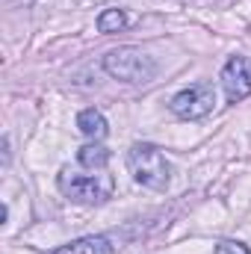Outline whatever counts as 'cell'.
I'll return each mask as SVG.
<instances>
[{
    "mask_svg": "<svg viewBox=\"0 0 251 254\" xmlns=\"http://www.w3.org/2000/svg\"><path fill=\"white\" fill-rule=\"evenodd\" d=\"M110 148H104V145H98V142H92V145H83L80 151H77V163L83 166V169H104L107 163H110Z\"/></svg>",
    "mask_w": 251,
    "mask_h": 254,
    "instance_id": "obj_8",
    "label": "cell"
},
{
    "mask_svg": "<svg viewBox=\"0 0 251 254\" xmlns=\"http://www.w3.org/2000/svg\"><path fill=\"white\" fill-rule=\"evenodd\" d=\"M213 254H251L249 246H243V243H234V240H225V243H219L216 246V252Z\"/></svg>",
    "mask_w": 251,
    "mask_h": 254,
    "instance_id": "obj_10",
    "label": "cell"
},
{
    "mask_svg": "<svg viewBox=\"0 0 251 254\" xmlns=\"http://www.w3.org/2000/svg\"><path fill=\"white\" fill-rule=\"evenodd\" d=\"M51 254H113V246L107 237H83V240H74Z\"/></svg>",
    "mask_w": 251,
    "mask_h": 254,
    "instance_id": "obj_7",
    "label": "cell"
},
{
    "mask_svg": "<svg viewBox=\"0 0 251 254\" xmlns=\"http://www.w3.org/2000/svg\"><path fill=\"white\" fill-rule=\"evenodd\" d=\"M60 190L65 198H71L74 204H104L107 198H113L116 181L110 175H60Z\"/></svg>",
    "mask_w": 251,
    "mask_h": 254,
    "instance_id": "obj_3",
    "label": "cell"
},
{
    "mask_svg": "<svg viewBox=\"0 0 251 254\" xmlns=\"http://www.w3.org/2000/svg\"><path fill=\"white\" fill-rule=\"evenodd\" d=\"M172 113L184 122H198L216 110V89L210 83H195L172 98Z\"/></svg>",
    "mask_w": 251,
    "mask_h": 254,
    "instance_id": "obj_4",
    "label": "cell"
},
{
    "mask_svg": "<svg viewBox=\"0 0 251 254\" xmlns=\"http://www.w3.org/2000/svg\"><path fill=\"white\" fill-rule=\"evenodd\" d=\"M18 3H24V6H33V3H36V0H18Z\"/></svg>",
    "mask_w": 251,
    "mask_h": 254,
    "instance_id": "obj_12",
    "label": "cell"
},
{
    "mask_svg": "<svg viewBox=\"0 0 251 254\" xmlns=\"http://www.w3.org/2000/svg\"><path fill=\"white\" fill-rule=\"evenodd\" d=\"M127 24H130V21H127V15L122 9H104V12L98 15V33H104V36L125 30Z\"/></svg>",
    "mask_w": 251,
    "mask_h": 254,
    "instance_id": "obj_9",
    "label": "cell"
},
{
    "mask_svg": "<svg viewBox=\"0 0 251 254\" xmlns=\"http://www.w3.org/2000/svg\"><path fill=\"white\" fill-rule=\"evenodd\" d=\"M127 169H130L136 184H142L154 192H166L172 184V166L163 157V151L154 145H145V142L133 145L127 151Z\"/></svg>",
    "mask_w": 251,
    "mask_h": 254,
    "instance_id": "obj_1",
    "label": "cell"
},
{
    "mask_svg": "<svg viewBox=\"0 0 251 254\" xmlns=\"http://www.w3.org/2000/svg\"><path fill=\"white\" fill-rule=\"evenodd\" d=\"M77 127H80V133H83L86 139H92V142H101V139L110 133V125H107L104 113L95 110V107H89V110H83V113L77 116Z\"/></svg>",
    "mask_w": 251,
    "mask_h": 254,
    "instance_id": "obj_6",
    "label": "cell"
},
{
    "mask_svg": "<svg viewBox=\"0 0 251 254\" xmlns=\"http://www.w3.org/2000/svg\"><path fill=\"white\" fill-rule=\"evenodd\" d=\"M3 166H9V136H3Z\"/></svg>",
    "mask_w": 251,
    "mask_h": 254,
    "instance_id": "obj_11",
    "label": "cell"
},
{
    "mask_svg": "<svg viewBox=\"0 0 251 254\" xmlns=\"http://www.w3.org/2000/svg\"><path fill=\"white\" fill-rule=\"evenodd\" d=\"M104 71L122 83H151L157 77L160 65L148 51H142L136 45H125L104 57Z\"/></svg>",
    "mask_w": 251,
    "mask_h": 254,
    "instance_id": "obj_2",
    "label": "cell"
},
{
    "mask_svg": "<svg viewBox=\"0 0 251 254\" xmlns=\"http://www.w3.org/2000/svg\"><path fill=\"white\" fill-rule=\"evenodd\" d=\"M222 89L228 104H240L251 95V60L249 57H231L222 68Z\"/></svg>",
    "mask_w": 251,
    "mask_h": 254,
    "instance_id": "obj_5",
    "label": "cell"
}]
</instances>
